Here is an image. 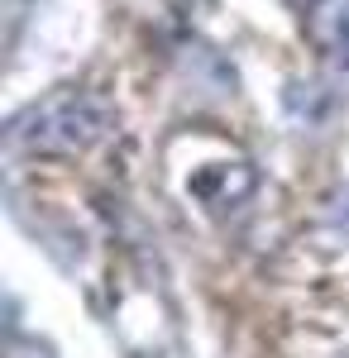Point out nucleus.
Instances as JSON below:
<instances>
[{"label": "nucleus", "instance_id": "obj_3", "mask_svg": "<svg viewBox=\"0 0 349 358\" xmlns=\"http://www.w3.org/2000/svg\"><path fill=\"white\" fill-rule=\"evenodd\" d=\"M10 358H48V354H43V349H34V344H15Z\"/></svg>", "mask_w": 349, "mask_h": 358}, {"label": "nucleus", "instance_id": "obj_1", "mask_svg": "<svg viewBox=\"0 0 349 358\" xmlns=\"http://www.w3.org/2000/svg\"><path fill=\"white\" fill-rule=\"evenodd\" d=\"M110 129V106L96 91H57L34 101L29 110L10 120L5 143L29 158H67V153H86L96 138Z\"/></svg>", "mask_w": 349, "mask_h": 358}, {"label": "nucleus", "instance_id": "obj_2", "mask_svg": "<svg viewBox=\"0 0 349 358\" xmlns=\"http://www.w3.org/2000/svg\"><path fill=\"white\" fill-rule=\"evenodd\" d=\"M311 38L330 57V67L349 77V0H321L311 10Z\"/></svg>", "mask_w": 349, "mask_h": 358}]
</instances>
